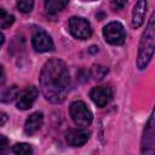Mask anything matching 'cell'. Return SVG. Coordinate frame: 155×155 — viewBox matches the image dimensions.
<instances>
[{
	"instance_id": "obj_1",
	"label": "cell",
	"mask_w": 155,
	"mask_h": 155,
	"mask_svg": "<svg viewBox=\"0 0 155 155\" xmlns=\"http://www.w3.org/2000/svg\"><path fill=\"white\" fill-rule=\"evenodd\" d=\"M40 87L44 97L51 103H62L70 88V76L65 63L58 58L45 63L40 73Z\"/></svg>"
},
{
	"instance_id": "obj_2",
	"label": "cell",
	"mask_w": 155,
	"mask_h": 155,
	"mask_svg": "<svg viewBox=\"0 0 155 155\" xmlns=\"http://www.w3.org/2000/svg\"><path fill=\"white\" fill-rule=\"evenodd\" d=\"M155 48V25H154V13L150 16L147 29L144 30L138 47V57H137V67L143 70L149 64L153 58Z\"/></svg>"
},
{
	"instance_id": "obj_3",
	"label": "cell",
	"mask_w": 155,
	"mask_h": 155,
	"mask_svg": "<svg viewBox=\"0 0 155 155\" xmlns=\"http://www.w3.org/2000/svg\"><path fill=\"white\" fill-rule=\"evenodd\" d=\"M69 114H70L74 124L79 127L90 126L93 120V115H92L91 110L87 108V105L82 101L73 102L69 108Z\"/></svg>"
},
{
	"instance_id": "obj_4",
	"label": "cell",
	"mask_w": 155,
	"mask_h": 155,
	"mask_svg": "<svg viewBox=\"0 0 155 155\" xmlns=\"http://www.w3.org/2000/svg\"><path fill=\"white\" fill-rule=\"evenodd\" d=\"M70 34L79 39V40H86L92 35V28L87 19L82 17H71L68 23Z\"/></svg>"
},
{
	"instance_id": "obj_5",
	"label": "cell",
	"mask_w": 155,
	"mask_h": 155,
	"mask_svg": "<svg viewBox=\"0 0 155 155\" xmlns=\"http://www.w3.org/2000/svg\"><path fill=\"white\" fill-rule=\"evenodd\" d=\"M103 36L110 45H122L126 39V31L121 23L110 22L103 28Z\"/></svg>"
},
{
	"instance_id": "obj_6",
	"label": "cell",
	"mask_w": 155,
	"mask_h": 155,
	"mask_svg": "<svg viewBox=\"0 0 155 155\" xmlns=\"http://www.w3.org/2000/svg\"><path fill=\"white\" fill-rule=\"evenodd\" d=\"M154 144H155V136H154V114L150 115L143 132L142 138V153L153 154L154 153Z\"/></svg>"
},
{
	"instance_id": "obj_7",
	"label": "cell",
	"mask_w": 155,
	"mask_h": 155,
	"mask_svg": "<svg viewBox=\"0 0 155 155\" xmlns=\"http://www.w3.org/2000/svg\"><path fill=\"white\" fill-rule=\"evenodd\" d=\"M90 97L93 101V103L99 107L103 108L105 107L113 98V90L109 86H97L91 90L90 92Z\"/></svg>"
},
{
	"instance_id": "obj_8",
	"label": "cell",
	"mask_w": 155,
	"mask_h": 155,
	"mask_svg": "<svg viewBox=\"0 0 155 155\" xmlns=\"http://www.w3.org/2000/svg\"><path fill=\"white\" fill-rule=\"evenodd\" d=\"M31 45L38 52H48L53 50V41L45 30H38L31 38Z\"/></svg>"
},
{
	"instance_id": "obj_9",
	"label": "cell",
	"mask_w": 155,
	"mask_h": 155,
	"mask_svg": "<svg viewBox=\"0 0 155 155\" xmlns=\"http://www.w3.org/2000/svg\"><path fill=\"white\" fill-rule=\"evenodd\" d=\"M38 94H39V91L36 87H34V86L25 87L17 96V108L21 110H27V109L31 108V105L36 101Z\"/></svg>"
},
{
	"instance_id": "obj_10",
	"label": "cell",
	"mask_w": 155,
	"mask_h": 155,
	"mask_svg": "<svg viewBox=\"0 0 155 155\" xmlns=\"http://www.w3.org/2000/svg\"><path fill=\"white\" fill-rule=\"evenodd\" d=\"M65 139L70 147H81L88 140V133L82 128H73L67 132Z\"/></svg>"
},
{
	"instance_id": "obj_11",
	"label": "cell",
	"mask_w": 155,
	"mask_h": 155,
	"mask_svg": "<svg viewBox=\"0 0 155 155\" xmlns=\"http://www.w3.org/2000/svg\"><path fill=\"white\" fill-rule=\"evenodd\" d=\"M44 124V115L42 113H33L31 115H29V117L25 120V124H24V132L29 136L31 134H35L42 126Z\"/></svg>"
},
{
	"instance_id": "obj_12",
	"label": "cell",
	"mask_w": 155,
	"mask_h": 155,
	"mask_svg": "<svg viewBox=\"0 0 155 155\" xmlns=\"http://www.w3.org/2000/svg\"><path fill=\"white\" fill-rule=\"evenodd\" d=\"M147 7H148L147 0H138L136 2L133 11H132V27L133 28H139L143 24L144 17L147 13Z\"/></svg>"
},
{
	"instance_id": "obj_13",
	"label": "cell",
	"mask_w": 155,
	"mask_h": 155,
	"mask_svg": "<svg viewBox=\"0 0 155 155\" xmlns=\"http://www.w3.org/2000/svg\"><path fill=\"white\" fill-rule=\"evenodd\" d=\"M69 0H46L45 1V10L48 13H57L62 11L67 5Z\"/></svg>"
},
{
	"instance_id": "obj_14",
	"label": "cell",
	"mask_w": 155,
	"mask_h": 155,
	"mask_svg": "<svg viewBox=\"0 0 155 155\" xmlns=\"http://www.w3.org/2000/svg\"><path fill=\"white\" fill-rule=\"evenodd\" d=\"M18 93H19L18 87H17L16 85H13V86L6 88V90L2 92V94H1V97H0V102H1V103H10V102H12L15 98H17Z\"/></svg>"
},
{
	"instance_id": "obj_15",
	"label": "cell",
	"mask_w": 155,
	"mask_h": 155,
	"mask_svg": "<svg viewBox=\"0 0 155 155\" xmlns=\"http://www.w3.org/2000/svg\"><path fill=\"white\" fill-rule=\"evenodd\" d=\"M13 22H15V17L0 7V29H6L11 27Z\"/></svg>"
},
{
	"instance_id": "obj_16",
	"label": "cell",
	"mask_w": 155,
	"mask_h": 155,
	"mask_svg": "<svg viewBox=\"0 0 155 155\" xmlns=\"http://www.w3.org/2000/svg\"><path fill=\"white\" fill-rule=\"evenodd\" d=\"M91 74L93 76V79L96 81H101L103 80V78L108 74V68L104 67V65H101V64H97V65H93L92 70H91Z\"/></svg>"
},
{
	"instance_id": "obj_17",
	"label": "cell",
	"mask_w": 155,
	"mask_h": 155,
	"mask_svg": "<svg viewBox=\"0 0 155 155\" xmlns=\"http://www.w3.org/2000/svg\"><path fill=\"white\" fill-rule=\"evenodd\" d=\"M16 5L17 8L23 12V13H28L33 10L34 6V0H16Z\"/></svg>"
},
{
	"instance_id": "obj_18",
	"label": "cell",
	"mask_w": 155,
	"mask_h": 155,
	"mask_svg": "<svg viewBox=\"0 0 155 155\" xmlns=\"http://www.w3.org/2000/svg\"><path fill=\"white\" fill-rule=\"evenodd\" d=\"M13 153L17 154V155H25V154H30L33 150H31V147L27 143H18L13 147Z\"/></svg>"
},
{
	"instance_id": "obj_19",
	"label": "cell",
	"mask_w": 155,
	"mask_h": 155,
	"mask_svg": "<svg viewBox=\"0 0 155 155\" xmlns=\"http://www.w3.org/2000/svg\"><path fill=\"white\" fill-rule=\"evenodd\" d=\"M126 0H113L111 1V7L114 11H120L126 6Z\"/></svg>"
},
{
	"instance_id": "obj_20",
	"label": "cell",
	"mask_w": 155,
	"mask_h": 155,
	"mask_svg": "<svg viewBox=\"0 0 155 155\" xmlns=\"http://www.w3.org/2000/svg\"><path fill=\"white\" fill-rule=\"evenodd\" d=\"M8 147V140L5 136L0 134V153H4Z\"/></svg>"
},
{
	"instance_id": "obj_21",
	"label": "cell",
	"mask_w": 155,
	"mask_h": 155,
	"mask_svg": "<svg viewBox=\"0 0 155 155\" xmlns=\"http://www.w3.org/2000/svg\"><path fill=\"white\" fill-rule=\"evenodd\" d=\"M4 82H5V71L2 65H0V87L4 85Z\"/></svg>"
},
{
	"instance_id": "obj_22",
	"label": "cell",
	"mask_w": 155,
	"mask_h": 155,
	"mask_svg": "<svg viewBox=\"0 0 155 155\" xmlns=\"http://www.w3.org/2000/svg\"><path fill=\"white\" fill-rule=\"evenodd\" d=\"M6 121H7V114H5V113L0 111V126H2Z\"/></svg>"
},
{
	"instance_id": "obj_23",
	"label": "cell",
	"mask_w": 155,
	"mask_h": 155,
	"mask_svg": "<svg viewBox=\"0 0 155 155\" xmlns=\"http://www.w3.org/2000/svg\"><path fill=\"white\" fill-rule=\"evenodd\" d=\"M4 44V35L0 33V47H1V45Z\"/></svg>"
},
{
	"instance_id": "obj_24",
	"label": "cell",
	"mask_w": 155,
	"mask_h": 155,
	"mask_svg": "<svg viewBox=\"0 0 155 155\" xmlns=\"http://www.w3.org/2000/svg\"><path fill=\"white\" fill-rule=\"evenodd\" d=\"M84 1H94V0H84Z\"/></svg>"
}]
</instances>
